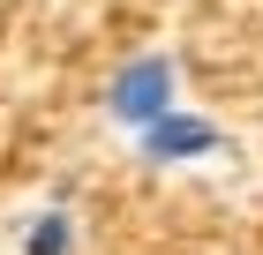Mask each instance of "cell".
<instances>
[{"mask_svg":"<svg viewBox=\"0 0 263 255\" xmlns=\"http://www.w3.org/2000/svg\"><path fill=\"white\" fill-rule=\"evenodd\" d=\"M15 255H76V218L53 210V203L30 210V218L15 225Z\"/></svg>","mask_w":263,"mask_h":255,"instance_id":"cell-3","label":"cell"},{"mask_svg":"<svg viewBox=\"0 0 263 255\" xmlns=\"http://www.w3.org/2000/svg\"><path fill=\"white\" fill-rule=\"evenodd\" d=\"M181 105V75H173V60L165 53H136L113 68V83H105V113L121 120V128H151V120H165Z\"/></svg>","mask_w":263,"mask_h":255,"instance_id":"cell-1","label":"cell"},{"mask_svg":"<svg viewBox=\"0 0 263 255\" xmlns=\"http://www.w3.org/2000/svg\"><path fill=\"white\" fill-rule=\"evenodd\" d=\"M136 150L151 158V165H196V158L226 150V128L211 113H181V105H173L165 120H151V128L136 135Z\"/></svg>","mask_w":263,"mask_h":255,"instance_id":"cell-2","label":"cell"}]
</instances>
